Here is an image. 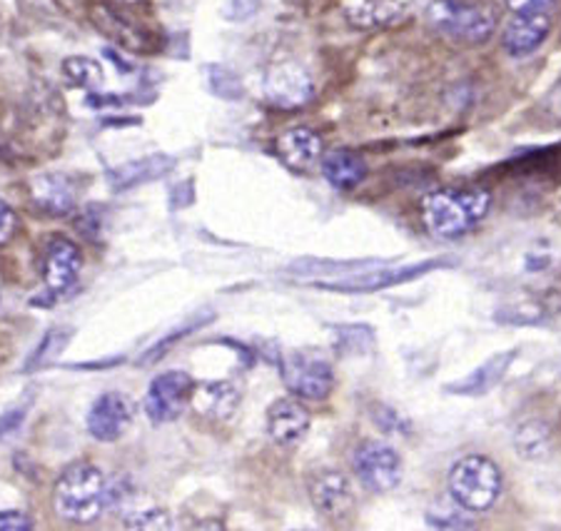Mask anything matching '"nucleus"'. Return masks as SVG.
Masks as SVG:
<instances>
[{
	"instance_id": "1",
	"label": "nucleus",
	"mask_w": 561,
	"mask_h": 531,
	"mask_svg": "<svg viewBox=\"0 0 561 531\" xmlns=\"http://www.w3.org/2000/svg\"><path fill=\"white\" fill-rule=\"evenodd\" d=\"M492 195L482 187H445L422 200V222L432 238L457 240L486 218Z\"/></svg>"
},
{
	"instance_id": "2",
	"label": "nucleus",
	"mask_w": 561,
	"mask_h": 531,
	"mask_svg": "<svg viewBox=\"0 0 561 531\" xmlns=\"http://www.w3.org/2000/svg\"><path fill=\"white\" fill-rule=\"evenodd\" d=\"M53 504L58 515L72 524H88L98 519L107 507V482L103 472L88 462L68 466L56 482Z\"/></svg>"
},
{
	"instance_id": "3",
	"label": "nucleus",
	"mask_w": 561,
	"mask_h": 531,
	"mask_svg": "<svg viewBox=\"0 0 561 531\" xmlns=\"http://www.w3.org/2000/svg\"><path fill=\"white\" fill-rule=\"evenodd\" d=\"M449 494L451 501L467 509L469 515H482L490 511L496 499L502 497V470L490 457L467 454L449 470Z\"/></svg>"
},
{
	"instance_id": "4",
	"label": "nucleus",
	"mask_w": 561,
	"mask_h": 531,
	"mask_svg": "<svg viewBox=\"0 0 561 531\" xmlns=\"http://www.w3.org/2000/svg\"><path fill=\"white\" fill-rule=\"evenodd\" d=\"M427 23L434 33L465 45L486 43L496 28L490 8L472 0H434L427 8Z\"/></svg>"
},
{
	"instance_id": "5",
	"label": "nucleus",
	"mask_w": 561,
	"mask_h": 531,
	"mask_svg": "<svg viewBox=\"0 0 561 531\" xmlns=\"http://www.w3.org/2000/svg\"><path fill=\"white\" fill-rule=\"evenodd\" d=\"M285 384L300 400L322 402L334 390V369L328 359L312 353H289L279 362Z\"/></svg>"
},
{
	"instance_id": "6",
	"label": "nucleus",
	"mask_w": 561,
	"mask_h": 531,
	"mask_svg": "<svg viewBox=\"0 0 561 531\" xmlns=\"http://www.w3.org/2000/svg\"><path fill=\"white\" fill-rule=\"evenodd\" d=\"M352 464H355L359 482L365 484L369 492L389 494L400 487L402 457L394 452V447L377 442V439H369V442H362L355 449Z\"/></svg>"
},
{
	"instance_id": "7",
	"label": "nucleus",
	"mask_w": 561,
	"mask_h": 531,
	"mask_svg": "<svg viewBox=\"0 0 561 531\" xmlns=\"http://www.w3.org/2000/svg\"><path fill=\"white\" fill-rule=\"evenodd\" d=\"M445 263L439 259H427V263L410 265V267H392V269H373V273H355L350 277H342V280H320L317 287L320 290L330 292H345V295H365V292H379L387 290V287H397L404 282L417 280V277L432 273V269L442 267Z\"/></svg>"
},
{
	"instance_id": "8",
	"label": "nucleus",
	"mask_w": 561,
	"mask_h": 531,
	"mask_svg": "<svg viewBox=\"0 0 561 531\" xmlns=\"http://www.w3.org/2000/svg\"><path fill=\"white\" fill-rule=\"evenodd\" d=\"M193 380L187 372H162L150 382L148 397H145V414L156 425H168L180 417L193 394Z\"/></svg>"
},
{
	"instance_id": "9",
	"label": "nucleus",
	"mask_w": 561,
	"mask_h": 531,
	"mask_svg": "<svg viewBox=\"0 0 561 531\" xmlns=\"http://www.w3.org/2000/svg\"><path fill=\"white\" fill-rule=\"evenodd\" d=\"M310 492L312 507L320 511L322 517L332 521H340L355 511V487L345 474L337 470H317L307 484Z\"/></svg>"
},
{
	"instance_id": "10",
	"label": "nucleus",
	"mask_w": 561,
	"mask_h": 531,
	"mask_svg": "<svg viewBox=\"0 0 561 531\" xmlns=\"http://www.w3.org/2000/svg\"><path fill=\"white\" fill-rule=\"evenodd\" d=\"M265 95L270 103L283 111H295L312 101L314 83L310 73L297 62H277L265 78Z\"/></svg>"
},
{
	"instance_id": "11",
	"label": "nucleus",
	"mask_w": 561,
	"mask_h": 531,
	"mask_svg": "<svg viewBox=\"0 0 561 531\" xmlns=\"http://www.w3.org/2000/svg\"><path fill=\"white\" fill-rule=\"evenodd\" d=\"M554 15L545 13H512L510 23L504 25L502 45L512 58H527L537 53L551 33Z\"/></svg>"
},
{
	"instance_id": "12",
	"label": "nucleus",
	"mask_w": 561,
	"mask_h": 531,
	"mask_svg": "<svg viewBox=\"0 0 561 531\" xmlns=\"http://www.w3.org/2000/svg\"><path fill=\"white\" fill-rule=\"evenodd\" d=\"M80 265H83V257H80L76 242H70L68 238H53L48 242V247H45L43 257V280L45 287H48V292H68L78 280Z\"/></svg>"
},
{
	"instance_id": "13",
	"label": "nucleus",
	"mask_w": 561,
	"mask_h": 531,
	"mask_svg": "<svg viewBox=\"0 0 561 531\" xmlns=\"http://www.w3.org/2000/svg\"><path fill=\"white\" fill-rule=\"evenodd\" d=\"M310 425L312 417L300 400H277L267 409V431L277 447L300 445L307 437V431H310Z\"/></svg>"
},
{
	"instance_id": "14",
	"label": "nucleus",
	"mask_w": 561,
	"mask_h": 531,
	"mask_svg": "<svg viewBox=\"0 0 561 531\" xmlns=\"http://www.w3.org/2000/svg\"><path fill=\"white\" fill-rule=\"evenodd\" d=\"M130 425V404L123 394L105 392L93 402L88 414V431L98 442H115Z\"/></svg>"
},
{
	"instance_id": "15",
	"label": "nucleus",
	"mask_w": 561,
	"mask_h": 531,
	"mask_svg": "<svg viewBox=\"0 0 561 531\" xmlns=\"http://www.w3.org/2000/svg\"><path fill=\"white\" fill-rule=\"evenodd\" d=\"M517 355V349H506V353L494 355L482 367H477L474 372H469L457 382H449L445 390L449 394H461V397H484V394H490L504 380V374L510 372Z\"/></svg>"
},
{
	"instance_id": "16",
	"label": "nucleus",
	"mask_w": 561,
	"mask_h": 531,
	"mask_svg": "<svg viewBox=\"0 0 561 531\" xmlns=\"http://www.w3.org/2000/svg\"><path fill=\"white\" fill-rule=\"evenodd\" d=\"M277 155L289 170L305 173L322 160V138L310 128H289L277 138Z\"/></svg>"
},
{
	"instance_id": "17",
	"label": "nucleus",
	"mask_w": 561,
	"mask_h": 531,
	"mask_svg": "<svg viewBox=\"0 0 561 531\" xmlns=\"http://www.w3.org/2000/svg\"><path fill=\"white\" fill-rule=\"evenodd\" d=\"M190 404L205 419L228 422L238 409L240 392L232 382H205L201 386H193Z\"/></svg>"
},
{
	"instance_id": "18",
	"label": "nucleus",
	"mask_w": 561,
	"mask_h": 531,
	"mask_svg": "<svg viewBox=\"0 0 561 531\" xmlns=\"http://www.w3.org/2000/svg\"><path fill=\"white\" fill-rule=\"evenodd\" d=\"M322 175L337 191H355L367 177V163L352 150H332L322 155Z\"/></svg>"
},
{
	"instance_id": "19",
	"label": "nucleus",
	"mask_w": 561,
	"mask_h": 531,
	"mask_svg": "<svg viewBox=\"0 0 561 531\" xmlns=\"http://www.w3.org/2000/svg\"><path fill=\"white\" fill-rule=\"evenodd\" d=\"M514 449L527 462H545L551 454V429L545 419H524L514 429Z\"/></svg>"
},
{
	"instance_id": "20",
	"label": "nucleus",
	"mask_w": 561,
	"mask_h": 531,
	"mask_svg": "<svg viewBox=\"0 0 561 531\" xmlns=\"http://www.w3.org/2000/svg\"><path fill=\"white\" fill-rule=\"evenodd\" d=\"M33 197L48 215H68L76 205V195L66 177L43 175L33 183Z\"/></svg>"
},
{
	"instance_id": "21",
	"label": "nucleus",
	"mask_w": 561,
	"mask_h": 531,
	"mask_svg": "<svg viewBox=\"0 0 561 531\" xmlns=\"http://www.w3.org/2000/svg\"><path fill=\"white\" fill-rule=\"evenodd\" d=\"M173 165H175V160L168 158V155H150V158L135 160V163H128V165L115 170L113 185L121 187V191H128V187L150 183V180L162 177Z\"/></svg>"
},
{
	"instance_id": "22",
	"label": "nucleus",
	"mask_w": 561,
	"mask_h": 531,
	"mask_svg": "<svg viewBox=\"0 0 561 531\" xmlns=\"http://www.w3.org/2000/svg\"><path fill=\"white\" fill-rule=\"evenodd\" d=\"M467 515L469 511L461 509L459 504H455V507H434L427 511V524L434 529H447V531L472 529L474 519H469Z\"/></svg>"
},
{
	"instance_id": "23",
	"label": "nucleus",
	"mask_w": 561,
	"mask_h": 531,
	"mask_svg": "<svg viewBox=\"0 0 561 531\" xmlns=\"http://www.w3.org/2000/svg\"><path fill=\"white\" fill-rule=\"evenodd\" d=\"M62 70H66L72 83L83 88H93L103 80V68L90 58H68L62 62Z\"/></svg>"
},
{
	"instance_id": "24",
	"label": "nucleus",
	"mask_w": 561,
	"mask_h": 531,
	"mask_svg": "<svg viewBox=\"0 0 561 531\" xmlns=\"http://www.w3.org/2000/svg\"><path fill=\"white\" fill-rule=\"evenodd\" d=\"M213 320V314H205V318H197V320H193V322H187L185 327H180V330H175L173 335H168V337H162L158 345H152L150 349H148V355H145L142 359H140V365H152V362H158L160 357H165L168 355V349L175 345V342H180V339H185L187 335H193L195 330H201L203 325H207V322Z\"/></svg>"
},
{
	"instance_id": "25",
	"label": "nucleus",
	"mask_w": 561,
	"mask_h": 531,
	"mask_svg": "<svg viewBox=\"0 0 561 531\" xmlns=\"http://www.w3.org/2000/svg\"><path fill=\"white\" fill-rule=\"evenodd\" d=\"M125 527L145 529V531H168V529H173V519H170L165 509H148L135 519L125 521Z\"/></svg>"
},
{
	"instance_id": "26",
	"label": "nucleus",
	"mask_w": 561,
	"mask_h": 531,
	"mask_svg": "<svg viewBox=\"0 0 561 531\" xmlns=\"http://www.w3.org/2000/svg\"><path fill=\"white\" fill-rule=\"evenodd\" d=\"M66 339H68V332H62V335H58V330L48 332V335H45L43 342L38 345V349H35V353H33V357L28 359V365H25V369H33L35 365L48 362L53 355L60 353L62 345H66Z\"/></svg>"
},
{
	"instance_id": "27",
	"label": "nucleus",
	"mask_w": 561,
	"mask_h": 531,
	"mask_svg": "<svg viewBox=\"0 0 561 531\" xmlns=\"http://www.w3.org/2000/svg\"><path fill=\"white\" fill-rule=\"evenodd\" d=\"M512 13H545L554 15L557 0H506Z\"/></svg>"
},
{
	"instance_id": "28",
	"label": "nucleus",
	"mask_w": 561,
	"mask_h": 531,
	"mask_svg": "<svg viewBox=\"0 0 561 531\" xmlns=\"http://www.w3.org/2000/svg\"><path fill=\"white\" fill-rule=\"evenodd\" d=\"M33 529V521L23 515V511L8 509L0 511V531H28Z\"/></svg>"
},
{
	"instance_id": "29",
	"label": "nucleus",
	"mask_w": 561,
	"mask_h": 531,
	"mask_svg": "<svg viewBox=\"0 0 561 531\" xmlns=\"http://www.w3.org/2000/svg\"><path fill=\"white\" fill-rule=\"evenodd\" d=\"M23 419H25V407H21V409H11V412H5L3 417H0V439H5V437H11L13 431H18L21 429V425H23Z\"/></svg>"
},
{
	"instance_id": "30",
	"label": "nucleus",
	"mask_w": 561,
	"mask_h": 531,
	"mask_svg": "<svg viewBox=\"0 0 561 531\" xmlns=\"http://www.w3.org/2000/svg\"><path fill=\"white\" fill-rule=\"evenodd\" d=\"M15 232V212L5 203H0V245L13 238Z\"/></svg>"
}]
</instances>
